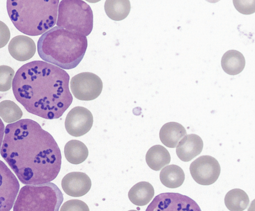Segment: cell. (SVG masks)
Wrapping results in <instances>:
<instances>
[{"label": "cell", "instance_id": "6da1fadb", "mask_svg": "<svg viewBox=\"0 0 255 211\" xmlns=\"http://www.w3.org/2000/svg\"><path fill=\"white\" fill-rule=\"evenodd\" d=\"M0 154L25 185L50 182L61 168V154L56 141L30 119H20L6 126Z\"/></svg>", "mask_w": 255, "mask_h": 211}, {"label": "cell", "instance_id": "7a4b0ae2", "mask_svg": "<svg viewBox=\"0 0 255 211\" xmlns=\"http://www.w3.org/2000/svg\"><path fill=\"white\" fill-rule=\"evenodd\" d=\"M70 77L62 69L33 61L16 71L12 88L15 98L29 113L47 119L58 118L72 104Z\"/></svg>", "mask_w": 255, "mask_h": 211}, {"label": "cell", "instance_id": "3957f363", "mask_svg": "<svg viewBox=\"0 0 255 211\" xmlns=\"http://www.w3.org/2000/svg\"><path fill=\"white\" fill-rule=\"evenodd\" d=\"M87 46L85 36L55 26L40 37L37 52L44 61L70 70L82 61Z\"/></svg>", "mask_w": 255, "mask_h": 211}, {"label": "cell", "instance_id": "277c9868", "mask_svg": "<svg viewBox=\"0 0 255 211\" xmlns=\"http://www.w3.org/2000/svg\"><path fill=\"white\" fill-rule=\"evenodd\" d=\"M59 0H7L8 15L16 28L30 36L46 32L56 24Z\"/></svg>", "mask_w": 255, "mask_h": 211}, {"label": "cell", "instance_id": "5b68a950", "mask_svg": "<svg viewBox=\"0 0 255 211\" xmlns=\"http://www.w3.org/2000/svg\"><path fill=\"white\" fill-rule=\"evenodd\" d=\"M63 201L62 192L53 183L27 185L20 190L13 211H59Z\"/></svg>", "mask_w": 255, "mask_h": 211}, {"label": "cell", "instance_id": "8992f818", "mask_svg": "<svg viewBox=\"0 0 255 211\" xmlns=\"http://www.w3.org/2000/svg\"><path fill=\"white\" fill-rule=\"evenodd\" d=\"M57 26L69 31L89 35L93 26V14L89 4L81 0L60 2Z\"/></svg>", "mask_w": 255, "mask_h": 211}, {"label": "cell", "instance_id": "52a82bcc", "mask_svg": "<svg viewBox=\"0 0 255 211\" xmlns=\"http://www.w3.org/2000/svg\"><path fill=\"white\" fill-rule=\"evenodd\" d=\"M145 211H201L190 197L178 193H163L156 196Z\"/></svg>", "mask_w": 255, "mask_h": 211}, {"label": "cell", "instance_id": "ba28073f", "mask_svg": "<svg viewBox=\"0 0 255 211\" xmlns=\"http://www.w3.org/2000/svg\"><path fill=\"white\" fill-rule=\"evenodd\" d=\"M70 89L74 96L81 101H92L98 98L103 89V82L97 75L83 72L73 77Z\"/></svg>", "mask_w": 255, "mask_h": 211}, {"label": "cell", "instance_id": "9c48e42d", "mask_svg": "<svg viewBox=\"0 0 255 211\" xmlns=\"http://www.w3.org/2000/svg\"><path fill=\"white\" fill-rule=\"evenodd\" d=\"M194 180L201 185H210L218 179L221 172L220 165L214 157L209 155L199 157L189 167Z\"/></svg>", "mask_w": 255, "mask_h": 211}, {"label": "cell", "instance_id": "30bf717a", "mask_svg": "<svg viewBox=\"0 0 255 211\" xmlns=\"http://www.w3.org/2000/svg\"><path fill=\"white\" fill-rule=\"evenodd\" d=\"M19 189L14 174L0 160V211H10Z\"/></svg>", "mask_w": 255, "mask_h": 211}, {"label": "cell", "instance_id": "8fae6325", "mask_svg": "<svg viewBox=\"0 0 255 211\" xmlns=\"http://www.w3.org/2000/svg\"><path fill=\"white\" fill-rule=\"evenodd\" d=\"M93 123L91 112L82 106H76L68 113L65 120L67 132L74 137L82 136L91 129Z\"/></svg>", "mask_w": 255, "mask_h": 211}, {"label": "cell", "instance_id": "7c38bea8", "mask_svg": "<svg viewBox=\"0 0 255 211\" xmlns=\"http://www.w3.org/2000/svg\"><path fill=\"white\" fill-rule=\"evenodd\" d=\"M92 185L90 177L85 173L72 172L66 174L62 179L61 186L64 192L73 197L86 195Z\"/></svg>", "mask_w": 255, "mask_h": 211}, {"label": "cell", "instance_id": "4fadbf2b", "mask_svg": "<svg viewBox=\"0 0 255 211\" xmlns=\"http://www.w3.org/2000/svg\"><path fill=\"white\" fill-rule=\"evenodd\" d=\"M8 50L10 55L19 61H25L31 58L36 52V45L30 37L17 35L10 41Z\"/></svg>", "mask_w": 255, "mask_h": 211}, {"label": "cell", "instance_id": "5bb4252c", "mask_svg": "<svg viewBox=\"0 0 255 211\" xmlns=\"http://www.w3.org/2000/svg\"><path fill=\"white\" fill-rule=\"evenodd\" d=\"M203 142L197 134L186 135L178 143L176 153L181 161L188 162L200 154L203 149Z\"/></svg>", "mask_w": 255, "mask_h": 211}, {"label": "cell", "instance_id": "9a60e30c", "mask_svg": "<svg viewBox=\"0 0 255 211\" xmlns=\"http://www.w3.org/2000/svg\"><path fill=\"white\" fill-rule=\"evenodd\" d=\"M187 134L184 126L176 122L164 124L159 131V138L166 147L175 148L182 138Z\"/></svg>", "mask_w": 255, "mask_h": 211}, {"label": "cell", "instance_id": "2e32d148", "mask_svg": "<svg viewBox=\"0 0 255 211\" xmlns=\"http://www.w3.org/2000/svg\"><path fill=\"white\" fill-rule=\"evenodd\" d=\"M154 195L153 186L148 182L141 181L133 185L128 193L130 201L134 205L143 206L150 202Z\"/></svg>", "mask_w": 255, "mask_h": 211}, {"label": "cell", "instance_id": "e0dca14e", "mask_svg": "<svg viewBox=\"0 0 255 211\" xmlns=\"http://www.w3.org/2000/svg\"><path fill=\"white\" fill-rule=\"evenodd\" d=\"M245 64L244 55L236 50L227 51L222 57V68L226 73L230 75L240 73L244 69Z\"/></svg>", "mask_w": 255, "mask_h": 211}, {"label": "cell", "instance_id": "ac0fdd59", "mask_svg": "<svg viewBox=\"0 0 255 211\" xmlns=\"http://www.w3.org/2000/svg\"><path fill=\"white\" fill-rule=\"evenodd\" d=\"M145 160L150 168L159 171L170 163L171 157L165 147L161 145H155L146 152Z\"/></svg>", "mask_w": 255, "mask_h": 211}, {"label": "cell", "instance_id": "d6986e66", "mask_svg": "<svg viewBox=\"0 0 255 211\" xmlns=\"http://www.w3.org/2000/svg\"><path fill=\"white\" fill-rule=\"evenodd\" d=\"M161 183L169 188H176L181 186L185 180V174L179 166L171 164L164 167L160 172Z\"/></svg>", "mask_w": 255, "mask_h": 211}, {"label": "cell", "instance_id": "ffe728a7", "mask_svg": "<svg viewBox=\"0 0 255 211\" xmlns=\"http://www.w3.org/2000/svg\"><path fill=\"white\" fill-rule=\"evenodd\" d=\"M88 154V149L86 145L78 140L69 141L64 147L65 158L73 164H79L85 161Z\"/></svg>", "mask_w": 255, "mask_h": 211}, {"label": "cell", "instance_id": "44dd1931", "mask_svg": "<svg viewBox=\"0 0 255 211\" xmlns=\"http://www.w3.org/2000/svg\"><path fill=\"white\" fill-rule=\"evenodd\" d=\"M104 8L106 13L110 18L120 21L128 15L130 4L128 0H107L105 1Z\"/></svg>", "mask_w": 255, "mask_h": 211}, {"label": "cell", "instance_id": "7402d4cb", "mask_svg": "<svg viewBox=\"0 0 255 211\" xmlns=\"http://www.w3.org/2000/svg\"><path fill=\"white\" fill-rule=\"evenodd\" d=\"M225 204L230 211H243L247 209L250 200L247 194L240 189H233L226 195Z\"/></svg>", "mask_w": 255, "mask_h": 211}, {"label": "cell", "instance_id": "603a6c76", "mask_svg": "<svg viewBox=\"0 0 255 211\" xmlns=\"http://www.w3.org/2000/svg\"><path fill=\"white\" fill-rule=\"evenodd\" d=\"M23 113L14 102L4 100L0 102V117L6 123L16 122L20 119Z\"/></svg>", "mask_w": 255, "mask_h": 211}, {"label": "cell", "instance_id": "cb8c5ba5", "mask_svg": "<svg viewBox=\"0 0 255 211\" xmlns=\"http://www.w3.org/2000/svg\"><path fill=\"white\" fill-rule=\"evenodd\" d=\"M14 74V71L11 67L0 66V92H6L11 88Z\"/></svg>", "mask_w": 255, "mask_h": 211}, {"label": "cell", "instance_id": "d4e9b609", "mask_svg": "<svg viewBox=\"0 0 255 211\" xmlns=\"http://www.w3.org/2000/svg\"><path fill=\"white\" fill-rule=\"evenodd\" d=\"M60 211H90L87 205L83 201L73 199L65 202L61 206Z\"/></svg>", "mask_w": 255, "mask_h": 211}, {"label": "cell", "instance_id": "484cf974", "mask_svg": "<svg viewBox=\"0 0 255 211\" xmlns=\"http://www.w3.org/2000/svg\"><path fill=\"white\" fill-rule=\"evenodd\" d=\"M234 5L241 13L251 14L255 12V0H233Z\"/></svg>", "mask_w": 255, "mask_h": 211}, {"label": "cell", "instance_id": "4316f807", "mask_svg": "<svg viewBox=\"0 0 255 211\" xmlns=\"http://www.w3.org/2000/svg\"><path fill=\"white\" fill-rule=\"evenodd\" d=\"M10 33L8 26L0 20V48L5 46L10 39Z\"/></svg>", "mask_w": 255, "mask_h": 211}, {"label": "cell", "instance_id": "83f0119b", "mask_svg": "<svg viewBox=\"0 0 255 211\" xmlns=\"http://www.w3.org/2000/svg\"><path fill=\"white\" fill-rule=\"evenodd\" d=\"M4 133V125L0 118V152L1 149V145L2 144L3 137Z\"/></svg>", "mask_w": 255, "mask_h": 211}, {"label": "cell", "instance_id": "f1b7e54d", "mask_svg": "<svg viewBox=\"0 0 255 211\" xmlns=\"http://www.w3.org/2000/svg\"><path fill=\"white\" fill-rule=\"evenodd\" d=\"M138 211L134 210H129V211Z\"/></svg>", "mask_w": 255, "mask_h": 211}]
</instances>
